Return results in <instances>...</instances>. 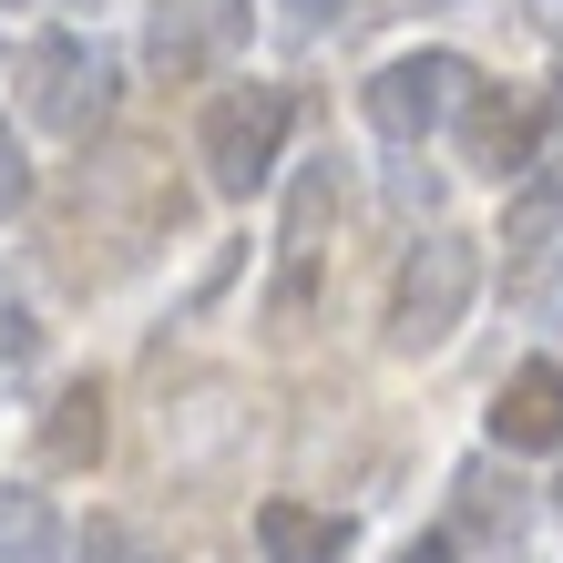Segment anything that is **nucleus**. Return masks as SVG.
<instances>
[{"label": "nucleus", "mask_w": 563, "mask_h": 563, "mask_svg": "<svg viewBox=\"0 0 563 563\" xmlns=\"http://www.w3.org/2000/svg\"><path fill=\"white\" fill-rule=\"evenodd\" d=\"M339 154L328 164H308V175L287 185V225H277V256H287V308H297V287H308V267H318V236H328V216H339Z\"/></svg>", "instance_id": "10"}, {"label": "nucleus", "mask_w": 563, "mask_h": 563, "mask_svg": "<svg viewBox=\"0 0 563 563\" xmlns=\"http://www.w3.org/2000/svg\"><path fill=\"white\" fill-rule=\"evenodd\" d=\"M31 451H42V472H92L103 461V379H62L42 430H31Z\"/></svg>", "instance_id": "8"}, {"label": "nucleus", "mask_w": 563, "mask_h": 563, "mask_svg": "<svg viewBox=\"0 0 563 563\" xmlns=\"http://www.w3.org/2000/svg\"><path fill=\"white\" fill-rule=\"evenodd\" d=\"M553 512H563V472H553Z\"/></svg>", "instance_id": "19"}, {"label": "nucleus", "mask_w": 563, "mask_h": 563, "mask_svg": "<svg viewBox=\"0 0 563 563\" xmlns=\"http://www.w3.org/2000/svg\"><path fill=\"white\" fill-rule=\"evenodd\" d=\"M31 206V144L11 134V113H0V216H21Z\"/></svg>", "instance_id": "15"}, {"label": "nucleus", "mask_w": 563, "mask_h": 563, "mask_svg": "<svg viewBox=\"0 0 563 563\" xmlns=\"http://www.w3.org/2000/svg\"><path fill=\"white\" fill-rule=\"evenodd\" d=\"M451 492H461V503H451V543H512L522 533V482L512 472L492 482V461H472Z\"/></svg>", "instance_id": "12"}, {"label": "nucleus", "mask_w": 563, "mask_h": 563, "mask_svg": "<svg viewBox=\"0 0 563 563\" xmlns=\"http://www.w3.org/2000/svg\"><path fill=\"white\" fill-rule=\"evenodd\" d=\"M113 103H123V62L103 42H82V31H42V42L21 52V113L42 123V134L92 144L113 123Z\"/></svg>", "instance_id": "3"}, {"label": "nucleus", "mask_w": 563, "mask_h": 563, "mask_svg": "<svg viewBox=\"0 0 563 563\" xmlns=\"http://www.w3.org/2000/svg\"><path fill=\"white\" fill-rule=\"evenodd\" d=\"M451 553H461V543H451V533H420V543H410V553H400V563H451Z\"/></svg>", "instance_id": "16"}, {"label": "nucleus", "mask_w": 563, "mask_h": 563, "mask_svg": "<svg viewBox=\"0 0 563 563\" xmlns=\"http://www.w3.org/2000/svg\"><path fill=\"white\" fill-rule=\"evenodd\" d=\"M451 134H461V164H472V175H492V185H522V175L543 164L553 123H543V103H522V92H503V82H472V92H461V113H451Z\"/></svg>", "instance_id": "6"}, {"label": "nucleus", "mask_w": 563, "mask_h": 563, "mask_svg": "<svg viewBox=\"0 0 563 563\" xmlns=\"http://www.w3.org/2000/svg\"><path fill=\"white\" fill-rule=\"evenodd\" d=\"M287 11H297V21L318 31V21H339V11H358V0H287Z\"/></svg>", "instance_id": "17"}, {"label": "nucleus", "mask_w": 563, "mask_h": 563, "mask_svg": "<svg viewBox=\"0 0 563 563\" xmlns=\"http://www.w3.org/2000/svg\"><path fill=\"white\" fill-rule=\"evenodd\" d=\"M73 563H164L144 533H134V522H113V512H92L82 522V533H73Z\"/></svg>", "instance_id": "14"}, {"label": "nucleus", "mask_w": 563, "mask_h": 563, "mask_svg": "<svg viewBox=\"0 0 563 563\" xmlns=\"http://www.w3.org/2000/svg\"><path fill=\"white\" fill-rule=\"evenodd\" d=\"M563 236V144H543V164L512 185V206H503V246L512 256H543Z\"/></svg>", "instance_id": "11"}, {"label": "nucleus", "mask_w": 563, "mask_h": 563, "mask_svg": "<svg viewBox=\"0 0 563 563\" xmlns=\"http://www.w3.org/2000/svg\"><path fill=\"white\" fill-rule=\"evenodd\" d=\"M492 451H512V461L563 451V369L553 358H522V369L492 389Z\"/></svg>", "instance_id": "7"}, {"label": "nucleus", "mask_w": 563, "mask_h": 563, "mask_svg": "<svg viewBox=\"0 0 563 563\" xmlns=\"http://www.w3.org/2000/svg\"><path fill=\"white\" fill-rule=\"evenodd\" d=\"M256 563H349V522L318 503H256Z\"/></svg>", "instance_id": "9"}, {"label": "nucleus", "mask_w": 563, "mask_h": 563, "mask_svg": "<svg viewBox=\"0 0 563 563\" xmlns=\"http://www.w3.org/2000/svg\"><path fill=\"white\" fill-rule=\"evenodd\" d=\"M256 42V0H154L144 11V62L164 82H206Z\"/></svg>", "instance_id": "5"}, {"label": "nucleus", "mask_w": 563, "mask_h": 563, "mask_svg": "<svg viewBox=\"0 0 563 563\" xmlns=\"http://www.w3.org/2000/svg\"><path fill=\"white\" fill-rule=\"evenodd\" d=\"M472 82L482 73L461 52H400V62H379V73L358 82V113H369L379 144H430L461 113V92H472Z\"/></svg>", "instance_id": "4"}, {"label": "nucleus", "mask_w": 563, "mask_h": 563, "mask_svg": "<svg viewBox=\"0 0 563 563\" xmlns=\"http://www.w3.org/2000/svg\"><path fill=\"white\" fill-rule=\"evenodd\" d=\"M472 297H482V236H461V225H430V236L400 256V277H389V308H379V339L420 358V349H441L461 318H472Z\"/></svg>", "instance_id": "1"}, {"label": "nucleus", "mask_w": 563, "mask_h": 563, "mask_svg": "<svg viewBox=\"0 0 563 563\" xmlns=\"http://www.w3.org/2000/svg\"><path fill=\"white\" fill-rule=\"evenodd\" d=\"M543 123H553V144H563V73H553V92H543Z\"/></svg>", "instance_id": "18"}, {"label": "nucleus", "mask_w": 563, "mask_h": 563, "mask_svg": "<svg viewBox=\"0 0 563 563\" xmlns=\"http://www.w3.org/2000/svg\"><path fill=\"white\" fill-rule=\"evenodd\" d=\"M287 134H297L287 82H225L206 103V123H195V164H206V185L225 195V206H246V195L287 164Z\"/></svg>", "instance_id": "2"}, {"label": "nucleus", "mask_w": 563, "mask_h": 563, "mask_svg": "<svg viewBox=\"0 0 563 563\" xmlns=\"http://www.w3.org/2000/svg\"><path fill=\"white\" fill-rule=\"evenodd\" d=\"M0 563H62V512H52V492L0 482Z\"/></svg>", "instance_id": "13"}]
</instances>
